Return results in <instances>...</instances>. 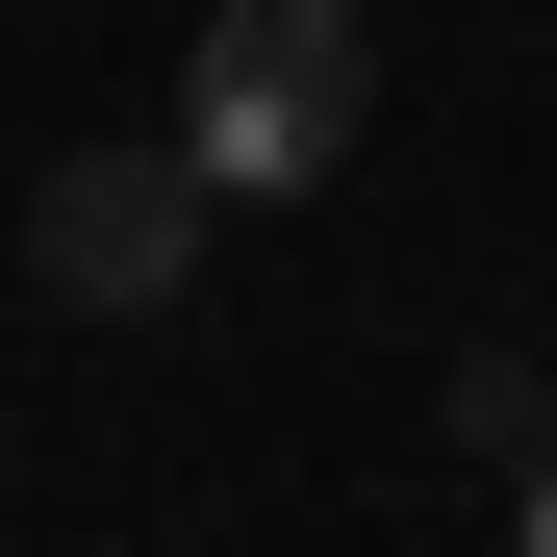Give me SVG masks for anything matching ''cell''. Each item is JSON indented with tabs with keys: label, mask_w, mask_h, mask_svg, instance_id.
I'll return each mask as SVG.
<instances>
[{
	"label": "cell",
	"mask_w": 557,
	"mask_h": 557,
	"mask_svg": "<svg viewBox=\"0 0 557 557\" xmlns=\"http://www.w3.org/2000/svg\"><path fill=\"white\" fill-rule=\"evenodd\" d=\"M381 102V26L355 0H203V51H177V152H203V203H305Z\"/></svg>",
	"instance_id": "obj_1"
},
{
	"label": "cell",
	"mask_w": 557,
	"mask_h": 557,
	"mask_svg": "<svg viewBox=\"0 0 557 557\" xmlns=\"http://www.w3.org/2000/svg\"><path fill=\"white\" fill-rule=\"evenodd\" d=\"M203 228H228V203H203V152H177V127L26 177V278H51V305H102V330H152L177 278H203Z\"/></svg>",
	"instance_id": "obj_2"
},
{
	"label": "cell",
	"mask_w": 557,
	"mask_h": 557,
	"mask_svg": "<svg viewBox=\"0 0 557 557\" xmlns=\"http://www.w3.org/2000/svg\"><path fill=\"white\" fill-rule=\"evenodd\" d=\"M532 557H557V482H532Z\"/></svg>",
	"instance_id": "obj_3"
}]
</instances>
